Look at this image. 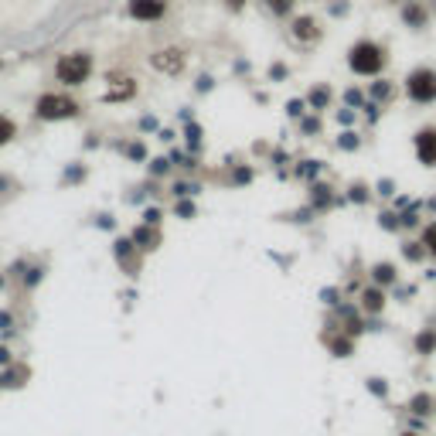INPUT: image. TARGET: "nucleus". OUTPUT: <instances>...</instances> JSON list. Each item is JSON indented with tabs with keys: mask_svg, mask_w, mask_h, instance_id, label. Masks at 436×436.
I'll return each instance as SVG.
<instances>
[{
	"mask_svg": "<svg viewBox=\"0 0 436 436\" xmlns=\"http://www.w3.org/2000/svg\"><path fill=\"white\" fill-rule=\"evenodd\" d=\"M423 246H426V253H433V256H436V222L423 232Z\"/></svg>",
	"mask_w": 436,
	"mask_h": 436,
	"instance_id": "nucleus-15",
	"label": "nucleus"
},
{
	"mask_svg": "<svg viewBox=\"0 0 436 436\" xmlns=\"http://www.w3.org/2000/svg\"><path fill=\"white\" fill-rule=\"evenodd\" d=\"M406 436H416V433H406Z\"/></svg>",
	"mask_w": 436,
	"mask_h": 436,
	"instance_id": "nucleus-19",
	"label": "nucleus"
},
{
	"mask_svg": "<svg viewBox=\"0 0 436 436\" xmlns=\"http://www.w3.org/2000/svg\"><path fill=\"white\" fill-rule=\"evenodd\" d=\"M321 38V27L314 17H297L293 21V41H300V45H314Z\"/></svg>",
	"mask_w": 436,
	"mask_h": 436,
	"instance_id": "nucleus-8",
	"label": "nucleus"
},
{
	"mask_svg": "<svg viewBox=\"0 0 436 436\" xmlns=\"http://www.w3.org/2000/svg\"><path fill=\"white\" fill-rule=\"evenodd\" d=\"M78 113V103L62 96V92H45L38 103H34V116L38 120H72Z\"/></svg>",
	"mask_w": 436,
	"mask_h": 436,
	"instance_id": "nucleus-4",
	"label": "nucleus"
},
{
	"mask_svg": "<svg viewBox=\"0 0 436 436\" xmlns=\"http://www.w3.org/2000/svg\"><path fill=\"white\" fill-rule=\"evenodd\" d=\"M385 62H388L385 45L372 41V38H361V41H355V45L348 48V69H351L355 76H379L385 69Z\"/></svg>",
	"mask_w": 436,
	"mask_h": 436,
	"instance_id": "nucleus-1",
	"label": "nucleus"
},
{
	"mask_svg": "<svg viewBox=\"0 0 436 436\" xmlns=\"http://www.w3.org/2000/svg\"><path fill=\"white\" fill-rule=\"evenodd\" d=\"M402 3H406V7H402V21L409 27H416V31H423V27H426V17H430L426 7H423L419 0H402Z\"/></svg>",
	"mask_w": 436,
	"mask_h": 436,
	"instance_id": "nucleus-9",
	"label": "nucleus"
},
{
	"mask_svg": "<svg viewBox=\"0 0 436 436\" xmlns=\"http://www.w3.org/2000/svg\"><path fill=\"white\" fill-rule=\"evenodd\" d=\"M14 136H17V127H14V120L0 113V147H3V143H10Z\"/></svg>",
	"mask_w": 436,
	"mask_h": 436,
	"instance_id": "nucleus-11",
	"label": "nucleus"
},
{
	"mask_svg": "<svg viewBox=\"0 0 436 436\" xmlns=\"http://www.w3.org/2000/svg\"><path fill=\"white\" fill-rule=\"evenodd\" d=\"M150 65H154L157 72H164V76H181L184 52H181V48H160V52L150 55Z\"/></svg>",
	"mask_w": 436,
	"mask_h": 436,
	"instance_id": "nucleus-7",
	"label": "nucleus"
},
{
	"mask_svg": "<svg viewBox=\"0 0 436 436\" xmlns=\"http://www.w3.org/2000/svg\"><path fill=\"white\" fill-rule=\"evenodd\" d=\"M242 3H246V0H225V7H229V10H239Z\"/></svg>",
	"mask_w": 436,
	"mask_h": 436,
	"instance_id": "nucleus-16",
	"label": "nucleus"
},
{
	"mask_svg": "<svg viewBox=\"0 0 436 436\" xmlns=\"http://www.w3.org/2000/svg\"><path fill=\"white\" fill-rule=\"evenodd\" d=\"M293 3H297V0H266L269 14H276V17H286V14L293 10Z\"/></svg>",
	"mask_w": 436,
	"mask_h": 436,
	"instance_id": "nucleus-12",
	"label": "nucleus"
},
{
	"mask_svg": "<svg viewBox=\"0 0 436 436\" xmlns=\"http://www.w3.org/2000/svg\"><path fill=\"white\" fill-rule=\"evenodd\" d=\"M406 96L419 106L436 103V69H426V65L412 69L406 76Z\"/></svg>",
	"mask_w": 436,
	"mask_h": 436,
	"instance_id": "nucleus-3",
	"label": "nucleus"
},
{
	"mask_svg": "<svg viewBox=\"0 0 436 436\" xmlns=\"http://www.w3.org/2000/svg\"><path fill=\"white\" fill-rule=\"evenodd\" d=\"M388 3H402V0H388Z\"/></svg>",
	"mask_w": 436,
	"mask_h": 436,
	"instance_id": "nucleus-18",
	"label": "nucleus"
},
{
	"mask_svg": "<svg viewBox=\"0 0 436 436\" xmlns=\"http://www.w3.org/2000/svg\"><path fill=\"white\" fill-rule=\"evenodd\" d=\"M55 76H58V82H65V85H82V82H89V76H92V55L89 52L65 55V58L55 65Z\"/></svg>",
	"mask_w": 436,
	"mask_h": 436,
	"instance_id": "nucleus-2",
	"label": "nucleus"
},
{
	"mask_svg": "<svg viewBox=\"0 0 436 436\" xmlns=\"http://www.w3.org/2000/svg\"><path fill=\"white\" fill-rule=\"evenodd\" d=\"M7 361H10V351H7V348H0V365H7Z\"/></svg>",
	"mask_w": 436,
	"mask_h": 436,
	"instance_id": "nucleus-17",
	"label": "nucleus"
},
{
	"mask_svg": "<svg viewBox=\"0 0 436 436\" xmlns=\"http://www.w3.org/2000/svg\"><path fill=\"white\" fill-rule=\"evenodd\" d=\"M361 307L372 310V314H375V310H382L385 307V293H382V290H368V293L361 297Z\"/></svg>",
	"mask_w": 436,
	"mask_h": 436,
	"instance_id": "nucleus-10",
	"label": "nucleus"
},
{
	"mask_svg": "<svg viewBox=\"0 0 436 436\" xmlns=\"http://www.w3.org/2000/svg\"><path fill=\"white\" fill-rule=\"evenodd\" d=\"M433 406H436V399H433Z\"/></svg>",
	"mask_w": 436,
	"mask_h": 436,
	"instance_id": "nucleus-20",
	"label": "nucleus"
},
{
	"mask_svg": "<svg viewBox=\"0 0 436 436\" xmlns=\"http://www.w3.org/2000/svg\"><path fill=\"white\" fill-rule=\"evenodd\" d=\"M433 344H436V331H426V334H419V341H416V348H419L423 355H426V351H430Z\"/></svg>",
	"mask_w": 436,
	"mask_h": 436,
	"instance_id": "nucleus-14",
	"label": "nucleus"
},
{
	"mask_svg": "<svg viewBox=\"0 0 436 436\" xmlns=\"http://www.w3.org/2000/svg\"><path fill=\"white\" fill-rule=\"evenodd\" d=\"M412 150H416V160L423 167H436V127H423L412 140Z\"/></svg>",
	"mask_w": 436,
	"mask_h": 436,
	"instance_id": "nucleus-5",
	"label": "nucleus"
},
{
	"mask_svg": "<svg viewBox=\"0 0 436 436\" xmlns=\"http://www.w3.org/2000/svg\"><path fill=\"white\" fill-rule=\"evenodd\" d=\"M127 14L133 21H160L167 14V0H129L127 3Z\"/></svg>",
	"mask_w": 436,
	"mask_h": 436,
	"instance_id": "nucleus-6",
	"label": "nucleus"
},
{
	"mask_svg": "<svg viewBox=\"0 0 436 436\" xmlns=\"http://www.w3.org/2000/svg\"><path fill=\"white\" fill-rule=\"evenodd\" d=\"M392 280H395V269L388 262H379L375 266V283H392Z\"/></svg>",
	"mask_w": 436,
	"mask_h": 436,
	"instance_id": "nucleus-13",
	"label": "nucleus"
}]
</instances>
